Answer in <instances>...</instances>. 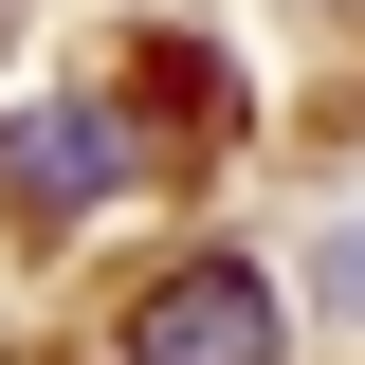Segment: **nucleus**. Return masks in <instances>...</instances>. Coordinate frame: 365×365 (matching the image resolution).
Here are the masks:
<instances>
[{
	"label": "nucleus",
	"instance_id": "nucleus-2",
	"mask_svg": "<svg viewBox=\"0 0 365 365\" xmlns=\"http://www.w3.org/2000/svg\"><path fill=\"white\" fill-rule=\"evenodd\" d=\"M128 365H274V274L256 256H182L128 311Z\"/></svg>",
	"mask_w": 365,
	"mask_h": 365
},
{
	"label": "nucleus",
	"instance_id": "nucleus-3",
	"mask_svg": "<svg viewBox=\"0 0 365 365\" xmlns=\"http://www.w3.org/2000/svg\"><path fill=\"white\" fill-rule=\"evenodd\" d=\"M329 311H365V220H347V237H329Z\"/></svg>",
	"mask_w": 365,
	"mask_h": 365
},
{
	"label": "nucleus",
	"instance_id": "nucleus-1",
	"mask_svg": "<svg viewBox=\"0 0 365 365\" xmlns=\"http://www.w3.org/2000/svg\"><path fill=\"white\" fill-rule=\"evenodd\" d=\"M110 182H128V110H91V91L0 110V201H19V220H91Z\"/></svg>",
	"mask_w": 365,
	"mask_h": 365
}]
</instances>
